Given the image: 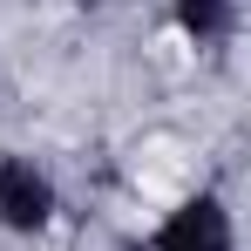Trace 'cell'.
<instances>
[{
    "label": "cell",
    "instance_id": "cell-2",
    "mask_svg": "<svg viewBox=\"0 0 251 251\" xmlns=\"http://www.w3.org/2000/svg\"><path fill=\"white\" fill-rule=\"evenodd\" d=\"M150 251H238V217L217 190H197L156 224Z\"/></svg>",
    "mask_w": 251,
    "mask_h": 251
},
{
    "label": "cell",
    "instance_id": "cell-4",
    "mask_svg": "<svg viewBox=\"0 0 251 251\" xmlns=\"http://www.w3.org/2000/svg\"><path fill=\"white\" fill-rule=\"evenodd\" d=\"M129 251H143V245H129Z\"/></svg>",
    "mask_w": 251,
    "mask_h": 251
},
{
    "label": "cell",
    "instance_id": "cell-3",
    "mask_svg": "<svg viewBox=\"0 0 251 251\" xmlns=\"http://www.w3.org/2000/svg\"><path fill=\"white\" fill-rule=\"evenodd\" d=\"M170 21L190 48H224L238 34V0H170Z\"/></svg>",
    "mask_w": 251,
    "mask_h": 251
},
{
    "label": "cell",
    "instance_id": "cell-1",
    "mask_svg": "<svg viewBox=\"0 0 251 251\" xmlns=\"http://www.w3.org/2000/svg\"><path fill=\"white\" fill-rule=\"evenodd\" d=\"M54 210H61L54 176H48L34 156H21V150H0V231L41 238L48 224H54Z\"/></svg>",
    "mask_w": 251,
    "mask_h": 251
}]
</instances>
